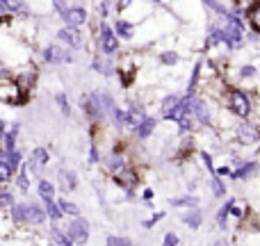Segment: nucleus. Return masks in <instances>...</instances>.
Listing matches in <instances>:
<instances>
[{
    "mask_svg": "<svg viewBox=\"0 0 260 246\" xmlns=\"http://www.w3.org/2000/svg\"><path fill=\"white\" fill-rule=\"evenodd\" d=\"M229 110L240 119L251 117L253 108H251V98L244 94L242 89H231L229 91Z\"/></svg>",
    "mask_w": 260,
    "mask_h": 246,
    "instance_id": "obj_1",
    "label": "nucleus"
},
{
    "mask_svg": "<svg viewBox=\"0 0 260 246\" xmlns=\"http://www.w3.org/2000/svg\"><path fill=\"white\" fill-rule=\"evenodd\" d=\"M99 44L105 55H114L119 50V37L114 34L108 23H101V27H99Z\"/></svg>",
    "mask_w": 260,
    "mask_h": 246,
    "instance_id": "obj_2",
    "label": "nucleus"
},
{
    "mask_svg": "<svg viewBox=\"0 0 260 246\" xmlns=\"http://www.w3.org/2000/svg\"><path fill=\"white\" fill-rule=\"evenodd\" d=\"M69 239L76 244H87L89 239V221L87 219H80V217H73L71 226H69Z\"/></svg>",
    "mask_w": 260,
    "mask_h": 246,
    "instance_id": "obj_3",
    "label": "nucleus"
},
{
    "mask_svg": "<svg viewBox=\"0 0 260 246\" xmlns=\"http://www.w3.org/2000/svg\"><path fill=\"white\" fill-rule=\"evenodd\" d=\"M189 114H192V119H197L201 125H210L212 123L210 105H208L203 98H194V96H192V103H189Z\"/></svg>",
    "mask_w": 260,
    "mask_h": 246,
    "instance_id": "obj_4",
    "label": "nucleus"
},
{
    "mask_svg": "<svg viewBox=\"0 0 260 246\" xmlns=\"http://www.w3.org/2000/svg\"><path fill=\"white\" fill-rule=\"evenodd\" d=\"M59 41H64L67 46H71V48H82V44H85V37H82V32L78 30V27H62V30L57 32Z\"/></svg>",
    "mask_w": 260,
    "mask_h": 246,
    "instance_id": "obj_5",
    "label": "nucleus"
},
{
    "mask_svg": "<svg viewBox=\"0 0 260 246\" xmlns=\"http://www.w3.org/2000/svg\"><path fill=\"white\" fill-rule=\"evenodd\" d=\"M238 142L244 146H251V144L260 142V130L253 123H240L238 128Z\"/></svg>",
    "mask_w": 260,
    "mask_h": 246,
    "instance_id": "obj_6",
    "label": "nucleus"
},
{
    "mask_svg": "<svg viewBox=\"0 0 260 246\" xmlns=\"http://www.w3.org/2000/svg\"><path fill=\"white\" fill-rule=\"evenodd\" d=\"M137 173H135L133 169H128V166H123V169H119L117 173H114V183L119 185V187L128 189V194H133L135 185H137Z\"/></svg>",
    "mask_w": 260,
    "mask_h": 246,
    "instance_id": "obj_7",
    "label": "nucleus"
},
{
    "mask_svg": "<svg viewBox=\"0 0 260 246\" xmlns=\"http://www.w3.org/2000/svg\"><path fill=\"white\" fill-rule=\"evenodd\" d=\"M44 59L48 64H64V62H73V57L67 53V50H62L59 46H48V48H44Z\"/></svg>",
    "mask_w": 260,
    "mask_h": 246,
    "instance_id": "obj_8",
    "label": "nucleus"
},
{
    "mask_svg": "<svg viewBox=\"0 0 260 246\" xmlns=\"http://www.w3.org/2000/svg\"><path fill=\"white\" fill-rule=\"evenodd\" d=\"M62 18L67 21V25L71 27H80L82 23H87V9L85 7H69L62 14Z\"/></svg>",
    "mask_w": 260,
    "mask_h": 246,
    "instance_id": "obj_9",
    "label": "nucleus"
},
{
    "mask_svg": "<svg viewBox=\"0 0 260 246\" xmlns=\"http://www.w3.org/2000/svg\"><path fill=\"white\" fill-rule=\"evenodd\" d=\"M189 103H192V94H187L185 98H180L178 103H176V108L169 112V117H167V121H174L178 123L183 117H187L189 114Z\"/></svg>",
    "mask_w": 260,
    "mask_h": 246,
    "instance_id": "obj_10",
    "label": "nucleus"
},
{
    "mask_svg": "<svg viewBox=\"0 0 260 246\" xmlns=\"http://www.w3.org/2000/svg\"><path fill=\"white\" fill-rule=\"evenodd\" d=\"M258 171V164L253 160H249V162H244V160H240V164H238V171H233V178L235 180H247V178H251L253 173Z\"/></svg>",
    "mask_w": 260,
    "mask_h": 246,
    "instance_id": "obj_11",
    "label": "nucleus"
},
{
    "mask_svg": "<svg viewBox=\"0 0 260 246\" xmlns=\"http://www.w3.org/2000/svg\"><path fill=\"white\" fill-rule=\"evenodd\" d=\"M25 221L27 224H44L46 221V212L41 210L39 205H35V203H27L25 205Z\"/></svg>",
    "mask_w": 260,
    "mask_h": 246,
    "instance_id": "obj_12",
    "label": "nucleus"
},
{
    "mask_svg": "<svg viewBox=\"0 0 260 246\" xmlns=\"http://www.w3.org/2000/svg\"><path fill=\"white\" fill-rule=\"evenodd\" d=\"M155 125H157L155 119L146 117L142 123L137 125V128H135V132H137V137H139V139H148V137H151V132L155 130Z\"/></svg>",
    "mask_w": 260,
    "mask_h": 246,
    "instance_id": "obj_13",
    "label": "nucleus"
},
{
    "mask_svg": "<svg viewBox=\"0 0 260 246\" xmlns=\"http://www.w3.org/2000/svg\"><path fill=\"white\" fill-rule=\"evenodd\" d=\"M30 164H32V169H35V171L44 169V166L48 164V151H46V148H35Z\"/></svg>",
    "mask_w": 260,
    "mask_h": 246,
    "instance_id": "obj_14",
    "label": "nucleus"
},
{
    "mask_svg": "<svg viewBox=\"0 0 260 246\" xmlns=\"http://www.w3.org/2000/svg\"><path fill=\"white\" fill-rule=\"evenodd\" d=\"M59 185H62V189H76L78 187L76 173H73V171L62 169V171H59Z\"/></svg>",
    "mask_w": 260,
    "mask_h": 246,
    "instance_id": "obj_15",
    "label": "nucleus"
},
{
    "mask_svg": "<svg viewBox=\"0 0 260 246\" xmlns=\"http://www.w3.org/2000/svg\"><path fill=\"white\" fill-rule=\"evenodd\" d=\"M114 30L119 32V37H121V39H133V34H135V25L130 21H123V18H119V21H117Z\"/></svg>",
    "mask_w": 260,
    "mask_h": 246,
    "instance_id": "obj_16",
    "label": "nucleus"
},
{
    "mask_svg": "<svg viewBox=\"0 0 260 246\" xmlns=\"http://www.w3.org/2000/svg\"><path fill=\"white\" fill-rule=\"evenodd\" d=\"M183 221H185V224L189 226V228H194V230H197L199 226H201V221H203V215H201V210H197V207H194V210L185 212V215H183Z\"/></svg>",
    "mask_w": 260,
    "mask_h": 246,
    "instance_id": "obj_17",
    "label": "nucleus"
},
{
    "mask_svg": "<svg viewBox=\"0 0 260 246\" xmlns=\"http://www.w3.org/2000/svg\"><path fill=\"white\" fill-rule=\"evenodd\" d=\"M105 169L108 171H112V173H117L119 169H123L126 166V162H123V157L121 155H110V157H105Z\"/></svg>",
    "mask_w": 260,
    "mask_h": 246,
    "instance_id": "obj_18",
    "label": "nucleus"
},
{
    "mask_svg": "<svg viewBox=\"0 0 260 246\" xmlns=\"http://www.w3.org/2000/svg\"><path fill=\"white\" fill-rule=\"evenodd\" d=\"M39 196L44 198L46 203L53 201V196H55V187L48 183V180H39Z\"/></svg>",
    "mask_w": 260,
    "mask_h": 246,
    "instance_id": "obj_19",
    "label": "nucleus"
},
{
    "mask_svg": "<svg viewBox=\"0 0 260 246\" xmlns=\"http://www.w3.org/2000/svg\"><path fill=\"white\" fill-rule=\"evenodd\" d=\"M50 239H53L57 246H73V242L69 239V235L62 233L59 228H50Z\"/></svg>",
    "mask_w": 260,
    "mask_h": 246,
    "instance_id": "obj_20",
    "label": "nucleus"
},
{
    "mask_svg": "<svg viewBox=\"0 0 260 246\" xmlns=\"http://www.w3.org/2000/svg\"><path fill=\"white\" fill-rule=\"evenodd\" d=\"M169 203L174 207H197L199 205V198L197 196H180V198H171Z\"/></svg>",
    "mask_w": 260,
    "mask_h": 246,
    "instance_id": "obj_21",
    "label": "nucleus"
},
{
    "mask_svg": "<svg viewBox=\"0 0 260 246\" xmlns=\"http://www.w3.org/2000/svg\"><path fill=\"white\" fill-rule=\"evenodd\" d=\"M178 100H180V96H178V94H171V96H167V98L162 100V117H165V119L169 117V112L176 108V103H178Z\"/></svg>",
    "mask_w": 260,
    "mask_h": 246,
    "instance_id": "obj_22",
    "label": "nucleus"
},
{
    "mask_svg": "<svg viewBox=\"0 0 260 246\" xmlns=\"http://www.w3.org/2000/svg\"><path fill=\"white\" fill-rule=\"evenodd\" d=\"M221 44V27L212 25L210 30H208V48H215V46Z\"/></svg>",
    "mask_w": 260,
    "mask_h": 246,
    "instance_id": "obj_23",
    "label": "nucleus"
},
{
    "mask_svg": "<svg viewBox=\"0 0 260 246\" xmlns=\"http://www.w3.org/2000/svg\"><path fill=\"white\" fill-rule=\"evenodd\" d=\"M57 205H59V210H62V215H71V217L80 215V207H78L76 203H71V201H64V198H62Z\"/></svg>",
    "mask_w": 260,
    "mask_h": 246,
    "instance_id": "obj_24",
    "label": "nucleus"
},
{
    "mask_svg": "<svg viewBox=\"0 0 260 246\" xmlns=\"http://www.w3.org/2000/svg\"><path fill=\"white\" fill-rule=\"evenodd\" d=\"M16 132H18V123L14 125V128L9 130L7 134H5V142H3V146H5V153L14 151V144H16Z\"/></svg>",
    "mask_w": 260,
    "mask_h": 246,
    "instance_id": "obj_25",
    "label": "nucleus"
},
{
    "mask_svg": "<svg viewBox=\"0 0 260 246\" xmlns=\"http://www.w3.org/2000/svg\"><path fill=\"white\" fill-rule=\"evenodd\" d=\"M210 189H212V196H217V198H221V196H226V187H224V183H221V178H210Z\"/></svg>",
    "mask_w": 260,
    "mask_h": 246,
    "instance_id": "obj_26",
    "label": "nucleus"
},
{
    "mask_svg": "<svg viewBox=\"0 0 260 246\" xmlns=\"http://www.w3.org/2000/svg\"><path fill=\"white\" fill-rule=\"evenodd\" d=\"M249 21H251L253 30L260 32V0L251 7V12H249Z\"/></svg>",
    "mask_w": 260,
    "mask_h": 246,
    "instance_id": "obj_27",
    "label": "nucleus"
},
{
    "mask_svg": "<svg viewBox=\"0 0 260 246\" xmlns=\"http://www.w3.org/2000/svg\"><path fill=\"white\" fill-rule=\"evenodd\" d=\"M46 210H48V212H46V217H50L53 221H59V219H62V210H59L57 203H53V201L46 203Z\"/></svg>",
    "mask_w": 260,
    "mask_h": 246,
    "instance_id": "obj_28",
    "label": "nucleus"
},
{
    "mask_svg": "<svg viewBox=\"0 0 260 246\" xmlns=\"http://www.w3.org/2000/svg\"><path fill=\"white\" fill-rule=\"evenodd\" d=\"M199 78H201V62L194 66V71H192V76H189V94H192L194 89H197V85H199Z\"/></svg>",
    "mask_w": 260,
    "mask_h": 246,
    "instance_id": "obj_29",
    "label": "nucleus"
},
{
    "mask_svg": "<svg viewBox=\"0 0 260 246\" xmlns=\"http://www.w3.org/2000/svg\"><path fill=\"white\" fill-rule=\"evenodd\" d=\"M105 246H133V242H130V237H117V235H112V237H108Z\"/></svg>",
    "mask_w": 260,
    "mask_h": 246,
    "instance_id": "obj_30",
    "label": "nucleus"
},
{
    "mask_svg": "<svg viewBox=\"0 0 260 246\" xmlns=\"http://www.w3.org/2000/svg\"><path fill=\"white\" fill-rule=\"evenodd\" d=\"M203 3H206L208 7L212 9V12H217V14H219V16H224V18H226V14H229V12H226V7H224V5H219V3H217V0H203Z\"/></svg>",
    "mask_w": 260,
    "mask_h": 246,
    "instance_id": "obj_31",
    "label": "nucleus"
},
{
    "mask_svg": "<svg viewBox=\"0 0 260 246\" xmlns=\"http://www.w3.org/2000/svg\"><path fill=\"white\" fill-rule=\"evenodd\" d=\"M226 219H229V203H226V205L219 210V215H217V224H219V228H226V226H229Z\"/></svg>",
    "mask_w": 260,
    "mask_h": 246,
    "instance_id": "obj_32",
    "label": "nucleus"
},
{
    "mask_svg": "<svg viewBox=\"0 0 260 246\" xmlns=\"http://www.w3.org/2000/svg\"><path fill=\"white\" fill-rule=\"evenodd\" d=\"M9 178H12V169H9V166L5 164V160L0 157V183H7Z\"/></svg>",
    "mask_w": 260,
    "mask_h": 246,
    "instance_id": "obj_33",
    "label": "nucleus"
},
{
    "mask_svg": "<svg viewBox=\"0 0 260 246\" xmlns=\"http://www.w3.org/2000/svg\"><path fill=\"white\" fill-rule=\"evenodd\" d=\"M160 59H162V64H169V66H171V64L178 62V55H176L174 50H167V53L160 55Z\"/></svg>",
    "mask_w": 260,
    "mask_h": 246,
    "instance_id": "obj_34",
    "label": "nucleus"
},
{
    "mask_svg": "<svg viewBox=\"0 0 260 246\" xmlns=\"http://www.w3.org/2000/svg\"><path fill=\"white\" fill-rule=\"evenodd\" d=\"M55 98H57V105H59V110H62V114H69L71 112V108H69V98L64 94H57L55 96Z\"/></svg>",
    "mask_w": 260,
    "mask_h": 246,
    "instance_id": "obj_35",
    "label": "nucleus"
},
{
    "mask_svg": "<svg viewBox=\"0 0 260 246\" xmlns=\"http://www.w3.org/2000/svg\"><path fill=\"white\" fill-rule=\"evenodd\" d=\"M18 187H21L23 192H27V187H30V178H27V169H21V175H18Z\"/></svg>",
    "mask_w": 260,
    "mask_h": 246,
    "instance_id": "obj_36",
    "label": "nucleus"
},
{
    "mask_svg": "<svg viewBox=\"0 0 260 246\" xmlns=\"http://www.w3.org/2000/svg\"><path fill=\"white\" fill-rule=\"evenodd\" d=\"M14 221H25V205H14Z\"/></svg>",
    "mask_w": 260,
    "mask_h": 246,
    "instance_id": "obj_37",
    "label": "nucleus"
},
{
    "mask_svg": "<svg viewBox=\"0 0 260 246\" xmlns=\"http://www.w3.org/2000/svg\"><path fill=\"white\" fill-rule=\"evenodd\" d=\"M99 14L101 16H110V0H99Z\"/></svg>",
    "mask_w": 260,
    "mask_h": 246,
    "instance_id": "obj_38",
    "label": "nucleus"
},
{
    "mask_svg": "<svg viewBox=\"0 0 260 246\" xmlns=\"http://www.w3.org/2000/svg\"><path fill=\"white\" fill-rule=\"evenodd\" d=\"M14 203V198H12V194H7V192H3L0 194V210H3V207H9Z\"/></svg>",
    "mask_w": 260,
    "mask_h": 246,
    "instance_id": "obj_39",
    "label": "nucleus"
},
{
    "mask_svg": "<svg viewBox=\"0 0 260 246\" xmlns=\"http://www.w3.org/2000/svg\"><path fill=\"white\" fill-rule=\"evenodd\" d=\"M240 76H242V78H253V76H256V66H251V64H244L242 71H240Z\"/></svg>",
    "mask_w": 260,
    "mask_h": 246,
    "instance_id": "obj_40",
    "label": "nucleus"
},
{
    "mask_svg": "<svg viewBox=\"0 0 260 246\" xmlns=\"http://www.w3.org/2000/svg\"><path fill=\"white\" fill-rule=\"evenodd\" d=\"M162 246H178V235L176 233H167L165 235V244Z\"/></svg>",
    "mask_w": 260,
    "mask_h": 246,
    "instance_id": "obj_41",
    "label": "nucleus"
},
{
    "mask_svg": "<svg viewBox=\"0 0 260 246\" xmlns=\"http://www.w3.org/2000/svg\"><path fill=\"white\" fill-rule=\"evenodd\" d=\"M53 5H55V9H57V14H59V16H62V14L69 9L67 0H53Z\"/></svg>",
    "mask_w": 260,
    "mask_h": 246,
    "instance_id": "obj_42",
    "label": "nucleus"
},
{
    "mask_svg": "<svg viewBox=\"0 0 260 246\" xmlns=\"http://www.w3.org/2000/svg\"><path fill=\"white\" fill-rule=\"evenodd\" d=\"M89 162H91V164H99V162H101V155H99V148H96V144L91 146V151H89Z\"/></svg>",
    "mask_w": 260,
    "mask_h": 246,
    "instance_id": "obj_43",
    "label": "nucleus"
},
{
    "mask_svg": "<svg viewBox=\"0 0 260 246\" xmlns=\"http://www.w3.org/2000/svg\"><path fill=\"white\" fill-rule=\"evenodd\" d=\"M162 217H165V212H157V215H153V217H151V219H148V221H144V226H146V228H151V226H155L157 221L162 219Z\"/></svg>",
    "mask_w": 260,
    "mask_h": 246,
    "instance_id": "obj_44",
    "label": "nucleus"
},
{
    "mask_svg": "<svg viewBox=\"0 0 260 246\" xmlns=\"http://www.w3.org/2000/svg\"><path fill=\"white\" fill-rule=\"evenodd\" d=\"M133 3H135V0H117V12H126Z\"/></svg>",
    "mask_w": 260,
    "mask_h": 246,
    "instance_id": "obj_45",
    "label": "nucleus"
},
{
    "mask_svg": "<svg viewBox=\"0 0 260 246\" xmlns=\"http://www.w3.org/2000/svg\"><path fill=\"white\" fill-rule=\"evenodd\" d=\"M201 157H203V164H206L208 169L212 171V155H210V153H208V151H203V153H201Z\"/></svg>",
    "mask_w": 260,
    "mask_h": 246,
    "instance_id": "obj_46",
    "label": "nucleus"
},
{
    "mask_svg": "<svg viewBox=\"0 0 260 246\" xmlns=\"http://www.w3.org/2000/svg\"><path fill=\"white\" fill-rule=\"evenodd\" d=\"M233 171L229 169V166H221V169H217V175H231Z\"/></svg>",
    "mask_w": 260,
    "mask_h": 246,
    "instance_id": "obj_47",
    "label": "nucleus"
},
{
    "mask_svg": "<svg viewBox=\"0 0 260 246\" xmlns=\"http://www.w3.org/2000/svg\"><path fill=\"white\" fill-rule=\"evenodd\" d=\"M144 198H146V201H151V198H153V192H151V189H146V192H144Z\"/></svg>",
    "mask_w": 260,
    "mask_h": 246,
    "instance_id": "obj_48",
    "label": "nucleus"
},
{
    "mask_svg": "<svg viewBox=\"0 0 260 246\" xmlns=\"http://www.w3.org/2000/svg\"><path fill=\"white\" fill-rule=\"evenodd\" d=\"M0 134H5V121H0Z\"/></svg>",
    "mask_w": 260,
    "mask_h": 246,
    "instance_id": "obj_49",
    "label": "nucleus"
},
{
    "mask_svg": "<svg viewBox=\"0 0 260 246\" xmlns=\"http://www.w3.org/2000/svg\"><path fill=\"white\" fill-rule=\"evenodd\" d=\"M0 76H5V64L0 62Z\"/></svg>",
    "mask_w": 260,
    "mask_h": 246,
    "instance_id": "obj_50",
    "label": "nucleus"
},
{
    "mask_svg": "<svg viewBox=\"0 0 260 246\" xmlns=\"http://www.w3.org/2000/svg\"><path fill=\"white\" fill-rule=\"evenodd\" d=\"M212 246H229V244H226V242H215Z\"/></svg>",
    "mask_w": 260,
    "mask_h": 246,
    "instance_id": "obj_51",
    "label": "nucleus"
},
{
    "mask_svg": "<svg viewBox=\"0 0 260 246\" xmlns=\"http://www.w3.org/2000/svg\"><path fill=\"white\" fill-rule=\"evenodd\" d=\"M0 14H5V9H3V7H0Z\"/></svg>",
    "mask_w": 260,
    "mask_h": 246,
    "instance_id": "obj_52",
    "label": "nucleus"
},
{
    "mask_svg": "<svg viewBox=\"0 0 260 246\" xmlns=\"http://www.w3.org/2000/svg\"><path fill=\"white\" fill-rule=\"evenodd\" d=\"M153 3H160V0H153Z\"/></svg>",
    "mask_w": 260,
    "mask_h": 246,
    "instance_id": "obj_53",
    "label": "nucleus"
}]
</instances>
